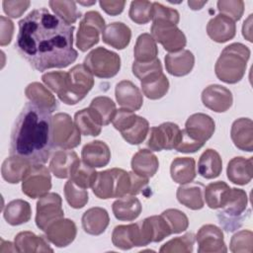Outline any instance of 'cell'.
Returning <instances> with one entry per match:
<instances>
[{
  "label": "cell",
  "mask_w": 253,
  "mask_h": 253,
  "mask_svg": "<svg viewBox=\"0 0 253 253\" xmlns=\"http://www.w3.org/2000/svg\"><path fill=\"white\" fill-rule=\"evenodd\" d=\"M18 24L15 47L34 69L42 72L49 68H65L76 60L74 26L47 9H35Z\"/></svg>",
  "instance_id": "cell-1"
},
{
  "label": "cell",
  "mask_w": 253,
  "mask_h": 253,
  "mask_svg": "<svg viewBox=\"0 0 253 253\" xmlns=\"http://www.w3.org/2000/svg\"><path fill=\"white\" fill-rule=\"evenodd\" d=\"M52 142L51 113L29 101L16 118L10 138V155L32 164H43L49 158Z\"/></svg>",
  "instance_id": "cell-2"
},
{
  "label": "cell",
  "mask_w": 253,
  "mask_h": 253,
  "mask_svg": "<svg viewBox=\"0 0 253 253\" xmlns=\"http://www.w3.org/2000/svg\"><path fill=\"white\" fill-rule=\"evenodd\" d=\"M249 57L250 49L243 43L233 42L225 46L214 65L216 77L227 84L239 82L245 74Z\"/></svg>",
  "instance_id": "cell-3"
},
{
  "label": "cell",
  "mask_w": 253,
  "mask_h": 253,
  "mask_svg": "<svg viewBox=\"0 0 253 253\" xmlns=\"http://www.w3.org/2000/svg\"><path fill=\"white\" fill-rule=\"evenodd\" d=\"M92 191L97 198L102 200L122 198L129 195V172L121 168H111L97 172Z\"/></svg>",
  "instance_id": "cell-4"
},
{
  "label": "cell",
  "mask_w": 253,
  "mask_h": 253,
  "mask_svg": "<svg viewBox=\"0 0 253 253\" xmlns=\"http://www.w3.org/2000/svg\"><path fill=\"white\" fill-rule=\"evenodd\" d=\"M93 86V74L84 64H76L66 74L65 91L59 100L66 105H75L85 98Z\"/></svg>",
  "instance_id": "cell-5"
},
{
  "label": "cell",
  "mask_w": 253,
  "mask_h": 253,
  "mask_svg": "<svg viewBox=\"0 0 253 253\" xmlns=\"http://www.w3.org/2000/svg\"><path fill=\"white\" fill-rule=\"evenodd\" d=\"M83 64L93 76L111 78L117 75L121 69V57L118 53L99 46L86 55Z\"/></svg>",
  "instance_id": "cell-6"
},
{
  "label": "cell",
  "mask_w": 253,
  "mask_h": 253,
  "mask_svg": "<svg viewBox=\"0 0 253 253\" xmlns=\"http://www.w3.org/2000/svg\"><path fill=\"white\" fill-rule=\"evenodd\" d=\"M248 197L244 190L231 188L227 203L217 213L219 223L226 231H234L239 228L245 218Z\"/></svg>",
  "instance_id": "cell-7"
},
{
  "label": "cell",
  "mask_w": 253,
  "mask_h": 253,
  "mask_svg": "<svg viewBox=\"0 0 253 253\" xmlns=\"http://www.w3.org/2000/svg\"><path fill=\"white\" fill-rule=\"evenodd\" d=\"M81 141V132L66 113H57L52 117L53 146L62 149L77 147Z\"/></svg>",
  "instance_id": "cell-8"
},
{
  "label": "cell",
  "mask_w": 253,
  "mask_h": 253,
  "mask_svg": "<svg viewBox=\"0 0 253 253\" xmlns=\"http://www.w3.org/2000/svg\"><path fill=\"white\" fill-rule=\"evenodd\" d=\"M105 20L97 11H88L79 23L76 35V46L81 51H87L99 42L100 34L105 29Z\"/></svg>",
  "instance_id": "cell-9"
},
{
  "label": "cell",
  "mask_w": 253,
  "mask_h": 253,
  "mask_svg": "<svg viewBox=\"0 0 253 253\" xmlns=\"http://www.w3.org/2000/svg\"><path fill=\"white\" fill-rule=\"evenodd\" d=\"M150 35L155 42L162 44L169 53L182 50L187 44L185 34L177 25L168 21H153L150 28Z\"/></svg>",
  "instance_id": "cell-10"
},
{
  "label": "cell",
  "mask_w": 253,
  "mask_h": 253,
  "mask_svg": "<svg viewBox=\"0 0 253 253\" xmlns=\"http://www.w3.org/2000/svg\"><path fill=\"white\" fill-rule=\"evenodd\" d=\"M51 189V176L42 164H32L22 180V192L31 199L44 196Z\"/></svg>",
  "instance_id": "cell-11"
},
{
  "label": "cell",
  "mask_w": 253,
  "mask_h": 253,
  "mask_svg": "<svg viewBox=\"0 0 253 253\" xmlns=\"http://www.w3.org/2000/svg\"><path fill=\"white\" fill-rule=\"evenodd\" d=\"M180 135L181 129L179 126L171 122H166L149 128L146 144L153 151L171 150L176 148Z\"/></svg>",
  "instance_id": "cell-12"
},
{
  "label": "cell",
  "mask_w": 253,
  "mask_h": 253,
  "mask_svg": "<svg viewBox=\"0 0 253 253\" xmlns=\"http://www.w3.org/2000/svg\"><path fill=\"white\" fill-rule=\"evenodd\" d=\"M64 217L61 197L56 193H47L41 197L37 203L36 224L44 231L53 221Z\"/></svg>",
  "instance_id": "cell-13"
},
{
  "label": "cell",
  "mask_w": 253,
  "mask_h": 253,
  "mask_svg": "<svg viewBox=\"0 0 253 253\" xmlns=\"http://www.w3.org/2000/svg\"><path fill=\"white\" fill-rule=\"evenodd\" d=\"M199 253H225L227 247L222 230L214 224L203 225L195 235Z\"/></svg>",
  "instance_id": "cell-14"
},
{
  "label": "cell",
  "mask_w": 253,
  "mask_h": 253,
  "mask_svg": "<svg viewBox=\"0 0 253 253\" xmlns=\"http://www.w3.org/2000/svg\"><path fill=\"white\" fill-rule=\"evenodd\" d=\"M184 130L190 137L205 145L215 130V123L209 115L196 113L187 119Z\"/></svg>",
  "instance_id": "cell-15"
},
{
  "label": "cell",
  "mask_w": 253,
  "mask_h": 253,
  "mask_svg": "<svg viewBox=\"0 0 253 253\" xmlns=\"http://www.w3.org/2000/svg\"><path fill=\"white\" fill-rule=\"evenodd\" d=\"M201 98L204 106L215 113L226 112L233 103L231 91L218 84L207 86L203 90Z\"/></svg>",
  "instance_id": "cell-16"
},
{
  "label": "cell",
  "mask_w": 253,
  "mask_h": 253,
  "mask_svg": "<svg viewBox=\"0 0 253 253\" xmlns=\"http://www.w3.org/2000/svg\"><path fill=\"white\" fill-rule=\"evenodd\" d=\"M46 239L56 247H66L76 237L77 227L69 218H59L51 222L44 230Z\"/></svg>",
  "instance_id": "cell-17"
},
{
  "label": "cell",
  "mask_w": 253,
  "mask_h": 253,
  "mask_svg": "<svg viewBox=\"0 0 253 253\" xmlns=\"http://www.w3.org/2000/svg\"><path fill=\"white\" fill-rule=\"evenodd\" d=\"M142 246L151 242H160L172 234L171 228L166 219L160 215H151L139 222Z\"/></svg>",
  "instance_id": "cell-18"
},
{
  "label": "cell",
  "mask_w": 253,
  "mask_h": 253,
  "mask_svg": "<svg viewBox=\"0 0 253 253\" xmlns=\"http://www.w3.org/2000/svg\"><path fill=\"white\" fill-rule=\"evenodd\" d=\"M115 96L119 105L124 109L135 112L142 107V93L138 87L129 80H122L116 85Z\"/></svg>",
  "instance_id": "cell-19"
},
{
  "label": "cell",
  "mask_w": 253,
  "mask_h": 253,
  "mask_svg": "<svg viewBox=\"0 0 253 253\" xmlns=\"http://www.w3.org/2000/svg\"><path fill=\"white\" fill-rule=\"evenodd\" d=\"M112 242L122 250L142 246L139 222L117 225L112 232Z\"/></svg>",
  "instance_id": "cell-20"
},
{
  "label": "cell",
  "mask_w": 253,
  "mask_h": 253,
  "mask_svg": "<svg viewBox=\"0 0 253 253\" xmlns=\"http://www.w3.org/2000/svg\"><path fill=\"white\" fill-rule=\"evenodd\" d=\"M82 161L92 168H101L109 164L111 150L102 140H93L86 143L81 151Z\"/></svg>",
  "instance_id": "cell-21"
},
{
  "label": "cell",
  "mask_w": 253,
  "mask_h": 253,
  "mask_svg": "<svg viewBox=\"0 0 253 253\" xmlns=\"http://www.w3.org/2000/svg\"><path fill=\"white\" fill-rule=\"evenodd\" d=\"M207 33L213 42L219 43L226 42L235 37L236 25L230 18L218 14L209 21Z\"/></svg>",
  "instance_id": "cell-22"
},
{
  "label": "cell",
  "mask_w": 253,
  "mask_h": 253,
  "mask_svg": "<svg viewBox=\"0 0 253 253\" xmlns=\"http://www.w3.org/2000/svg\"><path fill=\"white\" fill-rule=\"evenodd\" d=\"M79 161V157L75 151L68 149L57 150L51 156L49 170L56 178H70L74 167Z\"/></svg>",
  "instance_id": "cell-23"
},
{
  "label": "cell",
  "mask_w": 253,
  "mask_h": 253,
  "mask_svg": "<svg viewBox=\"0 0 253 253\" xmlns=\"http://www.w3.org/2000/svg\"><path fill=\"white\" fill-rule=\"evenodd\" d=\"M204 189L205 186L199 182L192 181L190 183L181 184L176 192L177 200L190 210H201L205 206Z\"/></svg>",
  "instance_id": "cell-24"
},
{
  "label": "cell",
  "mask_w": 253,
  "mask_h": 253,
  "mask_svg": "<svg viewBox=\"0 0 253 253\" xmlns=\"http://www.w3.org/2000/svg\"><path fill=\"white\" fill-rule=\"evenodd\" d=\"M230 136L234 145L243 151L253 150V123L249 118H239L232 123Z\"/></svg>",
  "instance_id": "cell-25"
},
{
  "label": "cell",
  "mask_w": 253,
  "mask_h": 253,
  "mask_svg": "<svg viewBox=\"0 0 253 253\" xmlns=\"http://www.w3.org/2000/svg\"><path fill=\"white\" fill-rule=\"evenodd\" d=\"M227 178L230 182L236 185H246L253 177V157L245 158L236 156L232 158L226 168Z\"/></svg>",
  "instance_id": "cell-26"
},
{
  "label": "cell",
  "mask_w": 253,
  "mask_h": 253,
  "mask_svg": "<svg viewBox=\"0 0 253 253\" xmlns=\"http://www.w3.org/2000/svg\"><path fill=\"white\" fill-rule=\"evenodd\" d=\"M195 64V56L192 51L182 49L165 55V67L169 74L181 77L189 74Z\"/></svg>",
  "instance_id": "cell-27"
},
{
  "label": "cell",
  "mask_w": 253,
  "mask_h": 253,
  "mask_svg": "<svg viewBox=\"0 0 253 253\" xmlns=\"http://www.w3.org/2000/svg\"><path fill=\"white\" fill-rule=\"evenodd\" d=\"M14 245L17 252H53L46 237L37 235L32 231H21L14 238Z\"/></svg>",
  "instance_id": "cell-28"
},
{
  "label": "cell",
  "mask_w": 253,
  "mask_h": 253,
  "mask_svg": "<svg viewBox=\"0 0 253 253\" xmlns=\"http://www.w3.org/2000/svg\"><path fill=\"white\" fill-rule=\"evenodd\" d=\"M84 231L90 235H100L108 227L110 216L108 211L100 207L87 210L81 218Z\"/></svg>",
  "instance_id": "cell-29"
},
{
  "label": "cell",
  "mask_w": 253,
  "mask_h": 253,
  "mask_svg": "<svg viewBox=\"0 0 253 253\" xmlns=\"http://www.w3.org/2000/svg\"><path fill=\"white\" fill-rule=\"evenodd\" d=\"M131 39V31L122 22H114L107 25L102 33V40L108 45L117 49L126 48Z\"/></svg>",
  "instance_id": "cell-30"
},
{
  "label": "cell",
  "mask_w": 253,
  "mask_h": 253,
  "mask_svg": "<svg viewBox=\"0 0 253 253\" xmlns=\"http://www.w3.org/2000/svg\"><path fill=\"white\" fill-rule=\"evenodd\" d=\"M130 166L132 172L149 179L156 174L159 168V161L151 150L139 149L132 156Z\"/></svg>",
  "instance_id": "cell-31"
},
{
  "label": "cell",
  "mask_w": 253,
  "mask_h": 253,
  "mask_svg": "<svg viewBox=\"0 0 253 253\" xmlns=\"http://www.w3.org/2000/svg\"><path fill=\"white\" fill-rule=\"evenodd\" d=\"M115 217L122 221H131L137 218L142 211L140 201L135 196L126 195L116 200L112 205Z\"/></svg>",
  "instance_id": "cell-32"
},
{
  "label": "cell",
  "mask_w": 253,
  "mask_h": 253,
  "mask_svg": "<svg viewBox=\"0 0 253 253\" xmlns=\"http://www.w3.org/2000/svg\"><path fill=\"white\" fill-rule=\"evenodd\" d=\"M32 163L20 156L10 155L2 163V177L10 184H17L24 179Z\"/></svg>",
  "instance_id": "cell-33"
},
{
  "label": "cell",
  "mask_w": 253,
  "mask_h": 253,
  "mask_svg": "<svg viewBox=\"0 0 253 253\" xmlns=\"http://www.w3.org/2000/svg\"><path fill=\"white\" fill-rule=\"evenodd\" d=\"M26 97L34 104L49 111L54 112L57 108V101L52 93L40 82H32L25 89Z\"/></svg>",
  "instance_id": "cell-34"
},
{
  "label": "cell",
  "mask_w": 253,
  "mask_h": 253,
  "mask_svg": "<svg viewBox=\"0 0 253 253\" xmlns=\"http://www.w3.org/2000/svg\"><path fill=\"white\" fill-rule=\"evenodd\" d=\"M32 216L31 205L24 200H13L3 210V217L10 225H20L28 222Z\"/></svg>",
  "instance_id": "cell-35"
},
{
  "label": "cell",
  "mask_w": 253,
  "mask_h": 253,
  "mask_svg": "<svg viewBox=\"0 0 253 253\" xmlns=\"http://www.w3.org/2000/svg\"><path fill=\"white\" fill-rule=\"evenodd\" d=\"M222 171V160L219 153L211 148L206 149L200 156L198 172L206 179H214Z\"/></svg>",
  "instance_id": "cell-36"
},
{
  "label": "cell",
  "mask_w": 253,
  "mask_h": 253,
  "mask_svg": "<svg viewBox=\"0 0 253 253\" xmlns=\"http://www.w3.org/2000/svg\"><path fill=\"white\" fill-rule=\"evenodd\" d=\"M231 188L223 181L211 182L204 189V199L210 209H221L227 203Z\"/></svg>",
  "instance_id": "cell-37"
},
{
  "label": "cell",
  "mask_w": 253,
  "mask_h": 253,
  "mask_svg": "<svg viewBox=\"0 0 253 253\" xmlns=\"http://www.w3.org/2000/svg\"><path fill=\"white\" fill-rule=\"evenodd\" d=\"M170 175L174 182L186 184L196 178V161L193 157H177L170 165Z\"/></svg>",
  "instance_id": "cell-38"
},
{
  "label": "cell",
  "mask_w": 253,
  "mask_h": 253,
  "mask_svg": "<svg viewBox=\"0 0 253 253\" xmlns=\"http://www.w3.org/2000/svg\"><path fill=\"white\" fill-rule=\"evenodd\" d=\"M74 123L81 134L97 136L101 133L102 125L90 108L82 109L75 113Z\"/></svg>",
  "instance_id": "cell-39"
},
{
  "label": "cell",
  "mask_w": 253,
  "mask_h": 253,
  "mask_svg": "<svg viewBox=\"0 0 253 253\" xmlns=\"http://www.w3.org/2000/svg\"><path fill=\"white\" fill-rule=\"evenodd\" d=\"M158 47L156 42L152 36L148 33L141 34L138 36L134 48L133 55L135 61L138 62H148L157 58Z\"/></svg>",
  "instance_id": "cell-40"
},
{
  "label": "cell",
  "mask_w": 253,
  "mask_h": 253,
  "mask_svg": "<svg viewBox=\"0 0 253 253\" xmlns=\"http://www.w3.org/2000/svg\"><path fill=\"white\" fill-rule=\"evenodd\" d=\"M143 94L150 100H158L166 95L169 90V81L162 72L140 81Z\"/></svg>",
  "instance_id": "cell-41"
},
{
  "label": "cell",
  "mask_w": 253,
  "mask_h": 253,
  "mask_svg": "<svg viewBox=\"0 0 253 253\" xmlns=\"http://www.w3.org/2000/svg\"><path fill=\"white\" fill-rule=\"evenodd\" d=\"M89 108L94 112L102 126L109 125L113 121L117 112L114 101L106 96L94 98L91 101Z\"/></svg>",
  "instance_id": "cell-42"
},
{
  "label": "cell",
  "mask_w": 253,
  "mask_h": 253,
  "mask_svg": "<svg viewBox=\"0 0 253 253\" xmlns=\"http://www.w3.org/2000/svg\"><path fill=\"white\" fill-rule=\"evenodd\" d=\"M48 4L53 13L68 25L74 24L81 17V13L78 11L74 1L51 0Z\"/></svg>",
  "instance_id": "cell-43"
},
{
  "label": "cell",
  "mask_w": 253,
  "mask_h": 253,
  "mask_svg": "<svg viewBox=\"0 0 253 253\" xmlns=\"http://www.w3.org/2000/svg\"><path fill=\"white\" fill-rule=\"evenodd\" d=\"M149 131V123L148 121L140 116L136 117L134 124L126 129L125 131L121 132L124 139L132 145L140 144L144 141Z\"/></svg>",
  "instance_id": "cell-44"
},
{
  "label": "cell",
  "mask_w": 253,
  "mask_h": 253,
  "mask_svg": "<svg viewBox=\"0 0 253 253\" xmlns=\"http://www.w3.org/2000/svg\"><path fill=\"white\" fill-rule=\"evenodd\" d=\"M196 241L195 234L193 232H187L182 236L175 237L166 243H164L160 249L159 252L162 253H173V252H179V253H191L194 249V244Z\"/></svg>",
  "instance_id": "cell-45"
},
{
  "label": "cell",
  "mask_w": 253,
  "mask_h": 253,
  "mask_svg": "<svg viewBox=\"0 0 253 253\" xmlns=\"http://www.w3.org/2000/svg\"><path fill=\"white\" fill-rule=\"evenodd\" d=\"M64 196L68 205L73 209H82L89 200L87 190L78 186L71 179L64 185Z\"/></svg>",
  "instance_id": "cell-46"
},
{
  "label": "cell",
  "mask_w": 253,
  "mask_h": 253,
  "mask_svg": "<svg viewBox=\"0 0 253 253\" xmlns=\"http://www.w3.org/2000/svg\"><path fill=\"white\" fill-rule=\"evenodd\" d=\"M128 16L130 20L138 25L147 24L152 20V2L145 0H134L130 3Z\"/></svg>",
  "instance_id": "cell-47"
},
{
  "label": "cell",
  "mask_w": 253,
  "mask_h": 253,
  "mask_svg": "<svg viewBox=\"0 0 253 253\" xmlns=\"http://www.w3.org/2000/svg\"><path fill=\"white\" fill-rule=\"evenodd\" d=\"M96 176L97 172L95 168L88 166L83 161H79L77 165L74 167L69 179H71L78 186L84 189H88L92 188Z\"/></svg>",
  "instance_id": "cell-48"
},
{
  "label": "cell",
  "mask_w": 253,
  "mask_h": 253,
  "mask_svg": "<svg viewBox=\"0 0 253 253\" xmlns=\"http://www.w3.org/2000/svg\"><path fill=\"white\" fill-rule=\"evenodd\" d=\"M161 215L168 222L172 234L185 231L189 226V219L185 212L177 209H168L162 211Z\"/></svg>",
  "instance_id": "cell-49"
},
{
  "label": "cell",
  "mask_w": 253,
  "mask_h": 253,
  "mask_svg": "<svg viewBox=\"0 0 253 253\" xmlns=\"http://www.w3.org/2000/svg\"><path fill=\"white\" fill-rule=\"evenodd\" d=\"M131 69L133 75L140 81L162 73V65L159 58H155L148 62H138L134 60Z\"/></svg>",
  "instance_id": "cell-50"
},
{
  "label": "cell",
  "mask_w": 253,
  "mask_h": 253,
  "mask_svg": "<svg viewBox=\"0 0 253 253\" xmlns=\"http://www.w3.org/2000/svg\"><path fill=\"white\" fill-rule=\"evenodd\" d=\"M229 249L233 253L247 252L251 253L253 250V233L251 230H240L233 234L230 239Z\"/></svg>",
  "instance_id": "cell-51"
},
{
  "label": "cell",
  "mask_w": 253,
  "mask_h": 253,
  "mask_svg": "<svg viewBox=\"0 0 253 253\" xmlns=\"http://www.w3.org/2000/svg\"><path fill=\"white\" fill-rule=\"evenodd\" d=\"M219 14L232 21H239L244 13V2L242 0H219L216 3Z\"/></svg>",
  "instance_id": "cell-52"
},
{
  "label": "cell",
  "mask_w": 253,
  "mask_h": 253,
  "mask_svg": "<svg viewBox=\"0 0 253 253\" xmlns=\"http://www.w3.org/2000/svg\"><path fill=\"white\" fill-rule=\"evenodd\" d=\"M168 21L177 25L180 21V14L176 9L167 7L158 2L152 3V21Z\"/></svg>",
  "instance_id": "cell-53"
},
{
  "label": "cell",
  "mask_w": 253,
  "mask_h": 253,
  "mask_svg": "<svg viewBox=\"0 0 253 253\" xmlns=\"http://www.w3.org/2000/svg\"><path fill=\"white\" fill-rule=\"evenodd\" d=\"M136 117L137 115H135L132 111L121 108L117 110L112 124L117 130L123 132L134 124Z\"/></svg>",
  "instance_id": "cell-54"
},
{
  "label": "cell",
  "mask_w": 253,
  "mask_h": 253,
  "mask_svg": "<svg viewBox=\"0 0 253 253\" xmlns=\"http://www.w3.org/2000/svg\"><path fill=\"white\" fill-rule=\"evenodd\" d=\"M2 5H3V10L8 17L19 18L27 11V9L31 5V2L29 0H22V1L4 0L2 2Z\"/></svg>",
  "instance_id": "cell-55"
},
{
  "label": "cell",
  "mask_w": 253,
  "mask_h": 253,
  "mask_svg": "<svg viewBox=\"0 0 253 253\" xmlns=\"http://www.w3.org/2000/svg\"><path fill=\"white\" fill-rule=\"evenodd\" d=\"M203 146H204V144H202V143L196 141L195 139H193L192 137H190L185 132V130L182 129L179 142L175 149L178 152H182V153H193V152H196L199 149H201Z\"/></svg>",
  "instance_id": "cell-56"
},
{
  "label": "cell",
  "mask_w": 253,
  "mask_h": 253,
  "mask_svg": "<svg viewBox=\"0 0 253 253\" xmlns=\"http://www.w3.org/2000/svg\"><path fill=\"white\" fill-rule=\"evenodd\" d=\"M0 44L5 46L10 43L13 33H14V24L13 22L4 16H0Z\"/></svg>",
  "instance_id": "cell-57"
},
{
  "label": "cell",
  "mask_w": 253,
  "mask_h": 253,
  "mask_svg": "<svg viewBox=\"0 0 253 253\" xmlns=\"http://www.w3.org/2000/svg\"><path fill=\"white\" fill-rule=\"evenodd\" d=\"M100 7L109 15L117 16L124 11L126 1L124 0H101L99 1Z\"/></svg>",
  "instance_id": "cell-58"
},
{
  "label": "cell",
  "mask_w": 253,
  "mask_h": 253,
  "mask_svg": "<svg viewBox=\"0 0 253 253\" xmlns=\"http://www.w3.org/2000/svg\"><path fill=\"white\" fill-rule=\"evenodd\" d=\"M130 175V191L129 195L136 196L140 193H142L143 190L147 188L148 185V178L141 177L134 172H129Z\"/></svg>",
  "instance_id": "cell-59"
},
{
  "label": "cell",
  "mask_w": 253,
  "mask_h": 253,
  "mask_svg": "<svg viewBox=\"0 0 253 253\" xmlns=\"http://www.w3.org/2000/svg\"><path fill=\"white\" fill-rule=\"evenodd\" d=\"M242 35L248 42H253V40H252V14H250L248 16V18L243 23Z\"/></svg>",
  "instance_id": "cell-60"
},
{
  "label": "cell",
  "mask_w": 253,
  "mask_h": 253,
  "mask_svg": "<svg viewBox=\"0 0 253 253\" xmlns=\"http://www.w3.org/2000/svg\"><path fill=\"white\" fill-rule=\"evenodd\" d=\"M207 0L206 1H195V0H190L188 1V5L192 10H201L204 5L207 4Z\"/></svg>",
  "instance_id": "cell-61"
},
{
  "label": "cell",
  "mask_w": 253,
  "mask_h": 253,
  "mask_svg": "<svg viewBox=\"0 0 253 253\" xmlns=\"http://www.w3.org/2000/svg\"><path fill=\"white\" fill-rule=\"evenodd\" d=\"M77 3H79V4H82V5H93V4H95L96 3V1H92V2H82V1H78Z\"/></svg>",
  "instance_id": "cell-62"
}]
</instances>
